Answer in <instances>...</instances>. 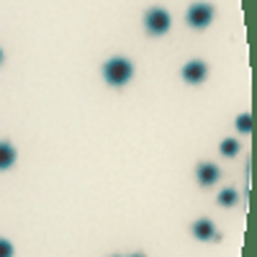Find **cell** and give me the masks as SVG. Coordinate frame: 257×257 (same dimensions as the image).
Wrapping results in <instances>:
<instances>
[{
  "label": "cell",
  "instance_id": "6da1fadb",
  "mask_svg": "<svg viewBox=\"0 0 257 257\" xmlns=\"http://www.w3.org/2000/svg\"><path fill=\"white\" fill-rule=\"evenodd\" d=\"M132 75H134V64L128 59H123V57H113V59H108L103 64V77L108 80L113 88L126 85L128 80H132Z\"/></svg>",
  "mask_w": 257,
  "mask_h": 257
},
{
  "label": "cell",
  "instance_id": "7a4b0ae2",
  "mask_svg": "<svg viewBox=\"0 0 257 257\" xmlns=\"http://www.w3.org/2000/svg\"><path fill=\"white\" fill-rule=\"evenodd\" d=\"M144 26H147V31L152 34V36H162L165 31H170V13L162 11V8L147 11V16H144Z\"/></svg>",
  "mask_w": 257,
  "mask_h": 257
},
{
  "label": "cell",
  "instance_id": "3957f363",
  "mask_svg": "<svg viewBox=\"0 0 257 257\" xmlns=\"http://www.w3.org/2000/svg\"><path fill=\"white\" fill-rule=\"evenodd\" d=\"M185 18H188V24L193 29H206L211 24V18H213V8L206 6V3H196V6H190Z\"/></svg>",
  "mask_w": 257,
  "mask_h": 257
},
{
  "label": "cell",
  "instance_id": "277c9868",
  "mask_svg": "<svg viewBox=\"0 0 257 257\" xmlns=\"http://www.w3.org/2000/svg\"><path fill=\"white\" fill-rule=\"evenodd\" d=\"M206 75H208V67H206V62H201V59H193V62H188L183 67V77L188 82H203Z\"/></svg>",
  "mask_w": 257,
  "mask_h": 257
},
{
  "label": "cell",
  "instance_id": "5b68a950",
  "mask_svg": "<svg viewBox=\"0 0 257 257\" xmlns=\"http://www.w3.org/2000/svg\"><path fill=\"white\" fill-rule=\"evenodd\" d=\"M190 234L196 239H211V237H216V226H213L211 219H198V221H193Z\"/></svg>",
  "mask_w": 257,
  "mask_h": 257
},
{
  "label": "cell",
  "instance_id": "8992f818",
  "mask_svg": "<svg viewBox=\"0 0 257 257\" xmlns=\"http://www.w3.org/2000/svg\"><path fill=\"white\" fill-rule=\"evenodd\" d=\"M219 175H221V173H219V167H216V165H211V162H206V165H201V167H198V183H201V185H206V188L216 183V180H219Z\"/></svg>",
  "mask_w": 257,
  "mask_h": 257
},
{
  "label": "cell",
  "instance_id": "52a82bcc",
  "mask_svg": "<svg viewBox=\"0 0 257 257\" xmlns=\"http://www.w3.org/2000/svg\"><path fill=\"white\" fill-rule=\"evenodd\" d=\"M16 162V149L8 142H0V170H8Z\"/></svg>",
  "mask_w": 257,
  "mask_h": 257
},
{
  "label": "cell",
  "instance_id": "ba28073f",
  "mask_svg": "<svg viewBox=\"0 0 257 257\" xmlns=\"http://www.w3.org/2000/svg\"><path fill=\"white\" fill-rule=\"evenodd\" d=\"M237 152H239V142L237 139H224L221 142V155L224 157H234Z\"/></svg>",
  "mask_w": 257,
  "mask_h": 257
},
{
  "label": "cell",
  "instance_id": "9c48e42d",
  "mask_svg": "<svg viewBox=\"0 0 257 257\" xmlns=\"http://www.w3.org/2000/svg\"><path fill=\"white\" fill-rule=\"evenodd\" d=\"M219 203L221 206H234V203H237V190H231V188L221 190L219 193Z\"/></svg>",
  "mask_w": 257,
  "mask_h": 257
},
{
  "label": "cell",
  "instance_id": "30bf717a",
  "mask_svg": "<svg viewBox=\"0 0 257 257\" xmlns=\"http://www.w3.org/2000/svg\"><path fill=\"white\" fill-rule=\"evenodd\" d=\"M237 128H239L242 134H249V132H252V116H249V113L237 116Z\"/></svg>",
  "mask_w": 257,
  "mask_h": 257
},
{
  "label": "cell",
  "instance_id": "8fae6325",
  "mask_svg": "<svg viewBox=\"0 0 257 257\" xmlns=\"http://www.w3.org/2000/svg\"><path fill=\"white\" fill-rule=\"evenodd\" d=\"M0 257H13V244L0 237Z\"/></svg>",
  "mask_w": 257,
  "mask_h": 257
},
{
  "label": "cell",
  "instance_id": "7c38bea8",
  "mask_svg": "<svg viewBox=\"0 0 257 257\" xmlns=\"http://www.w3.org/2000/svg\"><path fill=\"white\" fill-rule=\"evenodd\" d=\"M0 62H3V49H0Z\"/></svg>",
  "mask_w": 257,
  "mask_h": 257
},
{
  "label": "cell",
  "instance_id": "4fadbf2b",
  "mask_svg": "<svg viewBox=\"0 0 257 257\" xmlns=\"http://www.w3.org/2000/svg\"><path fill=\"white\" fill-rule=\"evenodd\" d=\"M132 257H144V254H132Z\"/></svg>",
  "mask_w": 257,
  "mask_h": 257
}]
</instances>
